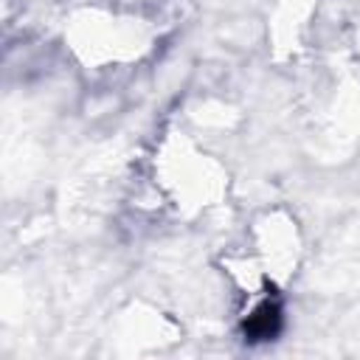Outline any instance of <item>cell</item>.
Returning <instances> with one entry per match:
<instances>
[{
	"mask_svg": "<svg viewBox=\"0 0 360 360\" xmlns=\"http://www.w3.org/2000/svg\"><path fill=\"white\" fill-rule=\"evenodd\" d=\"M278 326H281V309H278V304L264 301V304H259V307L253 309V315L245 321V335H248L250 340H270V338L278 332Z\"/></svg>",
	"mask_w": 360,
	"mask_h": 360,
	"instance_id": "obj_1",
	"label": "cell"
}]
</instances>
